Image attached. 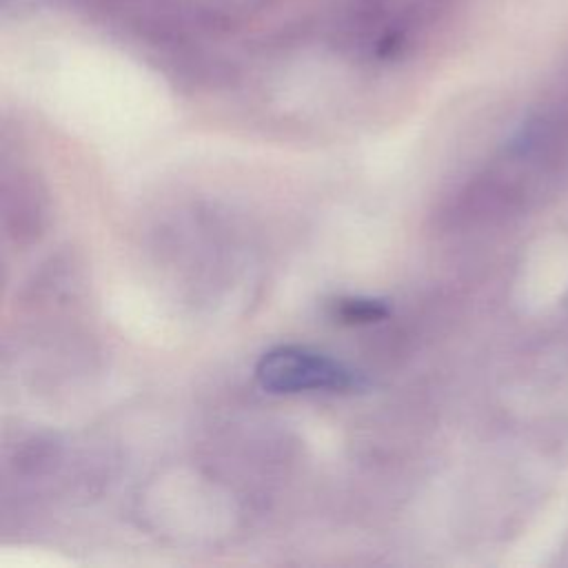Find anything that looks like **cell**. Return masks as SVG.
Returning <instances> with one entry per match:
<instances>
[{"instance_id": "cell-1", "label": "cell", "mask_w": 568, "mask_h": 568, "mask_svg": "<svg viewBox=\"0 0 568 568\" xmlns=\"http://www.w3.org/2000/svg\"><path fill=\"white\" fill-rule=\"evenodd\" d=\"M257 379L271 393L351 390L359 386L357 373L342 362L300 346H280L262 355Z\"/></svg>"}, {"instance_id": "cell-2", "label": "cell", "mask_w": 568, "mask_h": 568, "mask_svg": "<svg viewBox=\"0 0 568 568\" xmlns=\"http://www.w3.org/2000/svg\"><path fill=\"white\" fill-rule=\"evenodd\" d=\"M337 315L346 322H373L386 315V306L379 300H342Z\"/></svg>"}]
</instances>
